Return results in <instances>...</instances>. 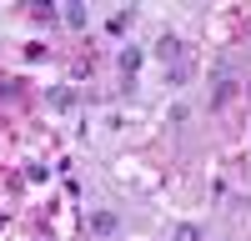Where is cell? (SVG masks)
<instances>
[{
  "instance_id": "obj_1",
  "label": "cell",
  "mask_w": 251,
  "mask_h": 241,
  "mask_svg": "<svg viewBox=\"0 0 251 241\" xmlns=\"http://www.w3.org/2000/svg\"><path fill=\"white\" fill-rule=\"evenodd\" d=\"M86 226H91V236H116V231H121V221H116L111 211H91V216H86Z\"/></svg>"
},
{
  "instance_id": "obj_2",
  "label": "cell",
  "mask_w": 251,
  "mask_h": 241,
  "mask_svg": "<svg viewBox=\"0 0 251 241\" xmlns=\"http://www.w3.org/2000/svg\"><path fill=\"white\" fill-rule=\"evenodd\" d=\"M151 55H156V60H176V55H181V46H176V35H161L156 46H151Z\"/></svg>"
},
{
  "instance_id": "obj_3",
  "label": "cell",
  "mask_w": 251,
  "mask_h": 241,
  "mask_svg": "<svg viewBox=\"0 0 251 241\" xmlns=\"http://www.w3.org/2000/svg\"><path fill=\"white\" fill-rule=\"evenodd\" d=\"M176 241H201V226H191V221H186V226H176Z\"/></svg>"
}]
</instances>
